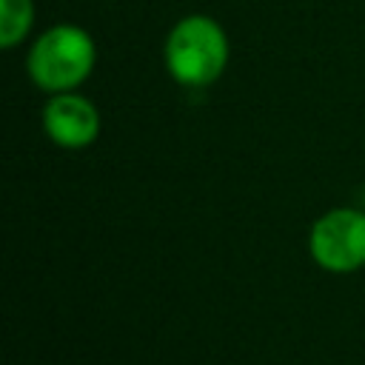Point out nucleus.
<instances>
[{
    "label": "nucleus",
    "instance_id": "nucleus-3",
    "mask_svg": "<svg viewBox=\"0 0 365 365\" xmlns=\"http://www.w3.org/2000/svg\"><path fill=\"white\" fill-rule=\"evenodd\" d=\"M308 254L328 274H354L365 265V211L331 208L308 231Z\"/></svg>",
    "mask_w": 365,
    "mask_h": 365
},
{
    "label": "nucleus",
    "instance_id": "nucleus-1",
    "mask_svg": "<svg viewBox=\"0 0 365 365\" xmlns=\"http://www.w3.org/2000/svg\"><path fill=\"white\" fill-rule=\"evenodd\" d=\"M231 43L225 29L208 14H185L165 37L163 60L171 80L182 88H208L228 68Z\"/></svg>",
    "mask_w": 365,
    "mask_h": 365
},
{
    "label": "nucleus",
    "instance_id": "nucleus-5",
    "mask_svg": "<svg viewBox=\"0 0 365 365\" xmlns=\"http://www.w3.org/2000/svg\"><path fill=\"white\" fill-rule=\"evenodd\" d=\"M34 26V0H0V46H20Z\"/></svg>",
    "mask_w": 365,
    "mask_h": 365
},
{
    "label": "nucleus",
    "instance_id": "nucleus-4",
    "mask_svg": "<svg viewBox=\"0 0 365 365\" xmlns=\"http://www.w3.org/2000/svg\"><path fill=\"white\" fill-rule=\"evenodd\" d=\"M40 123H43V134L54 145L68 151L88 148L100 137V111L88 97L77 91L51 94L48 103L43 106Z\"/></svg>",
    "mask_w": 365,
    "mask_h": 365
},
{
    "label": "nucleus",
    "instance_id": "nucleus-2",
    "mask_svg": "<svg viewBox=\"0 0 365 365\" xmlns=\"http://www.w3.org/2000/svg\"><path fill=\"white\" fill-rule=\"evenodd\" d=\"M94 37L74 23H57L34 37L26 54L29 80L46 94L77 91L94 71Z\"/></svg>",
    "mask_w": 365,
    "mask_h": 365
}]
</instances>
